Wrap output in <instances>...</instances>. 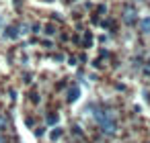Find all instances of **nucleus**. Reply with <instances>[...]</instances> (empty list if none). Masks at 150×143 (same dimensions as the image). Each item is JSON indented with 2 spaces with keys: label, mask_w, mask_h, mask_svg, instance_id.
<instances>
[{
  "label": "nucleus",
  "mask_w": 150,
  "mask_h": 143,
  "mask_svg": "<svg viewBox=\"0 0 150 143\" xmlns=\"http://www.w3.org/2000/svg\"><path fill=\"white\" fill-rule=\"evenodd\" d=\"M148 66H150V61H148Z\"/></svg>",
  "instance_id": "10"
},
{
  "label": "nucleus",
  "mask_w": 150,
  "mask_h": 143,
  "mask_svg": "<svg viewBox=\"0 0 150 143\" xmlns=\"http://www.w3.org/2000/svg\"><path fill=\"white\" fill-rule=\"evenodd\" d=\"M123 21H125L127 25L136 23V21H138V15H136V10H134V8H125V13H123Z\"/></svg>",
  "instance_id": "2"
},
{
  "label": "nucleus",
  "mask_w": 150,
  "mask_h": 143,
  "mask_svg": "<svg viewBox=\"0 0 150 143\" xmlns=\"http://www.w3.org/2000/svg\"><path fill=\"white\" fill-rule=\"evenodd\" d=\"M6 31H8V33H6V37H11V39H17V37H19V35H21V33H19V29H17V27H8V29H6Z\"/></svg>",
  "instance_id": "4"
},
{
  "label": "nucleus",
  "mask_w": 150,
  "mask_h": 143,
  "mask_svg": "<svg viewBox=\"0 0 150 143\" xmlns=\"http://www.w3.org/2000/svg\"><path fill=\"white\" fill-rule=\"evenodd\" d=\"M140 31H142V33H150V17L140 19Z\"/></svg>",
  "instance_id": "3"
},
{
  "label": "nucleus",
  "mask_w": 150,
  "mask_h": 143,
  "mask_svg": "<svg viewBox=\"0 0 150 143\" xmlns=\"http://www.w3.org/2000/svg\"><path fill=\"white\" fill-rule=\"evenodd\" d=\"M4 129H6V119H4V116H0V133H2Z\"/></svg>",
  "instance_id": "6"
},
{
  "label": "nucleus",
  "mask_w": 150,
  "mask_h": 143,
  "mask_svg": "<svg viewBox=\"0 0 150 143\" xmlns=\"http://www.w3.org/2000/svg\"><path fill=\"white\" fill-rule=\"evenodd\" d=\"M95 119H97V123H99V127L105 135H115L117 133V121H115L111 110H99L95 114Z\"/></svg>",
  "instance_id": "1"
},
{
  "label": "nucleus",
  "mask_w": 150,
  "mask_h": 143,
  "mask_svg": "<svg viewBox=\"0 0 150 143\" xmlns=\"http://www.w3.org/2000/svg\"><path fill=\"white\" fill-rule=\"evenodd\" d=\"M60 135H62V131H60V129H56V131H52V139H58Z\"/></svg>",
  "instance_id": "7"
},
{
  "label": "nucleus",
  "mask_w": 150,
  "mask_h": 143,
  "mask_svg": "<svg viewBox=\"0 0 150 143\" xmlns=\"http://www.w3.org/2000/svg\"><path fill=\"white\" fill-rule=\"evenodd\" d=\"M45 33H47V35H54V33H56V31H54V27H52V25H50V27H47V31H45Z\"/></svg>",
  "instance_id": "8"
},
{
  "label": "nucleus",
  "mask_w": 150,
  "mask_h": 143,
  "mask_svg": "<svg viewBox=\"0 0 150 143\" xmlns=\"http://www.w3.org/2000/svg\"><path fill=\"white\" fill-rule=\"evenodd\" d=\"M0 143H6V141H4V137H2V135H0Z\"/></svg>",
  "instance_id": "9"
},
{
  "label": "nucleus",
  "mask_w": 150,
  "mask_h": 143,
  "mask_svg": "<svg viewBox=\"0 0 150 143\" xmlns=\"http://www.w3.org/2000/svg\"><path fill=\"white\" fill-rule=\"evenodd\" d=\"M76 98H78V88H72V90L68 92V100H70V102H74Z\"/></svg>",
  "instance_id": "5"
}]
</instances>
